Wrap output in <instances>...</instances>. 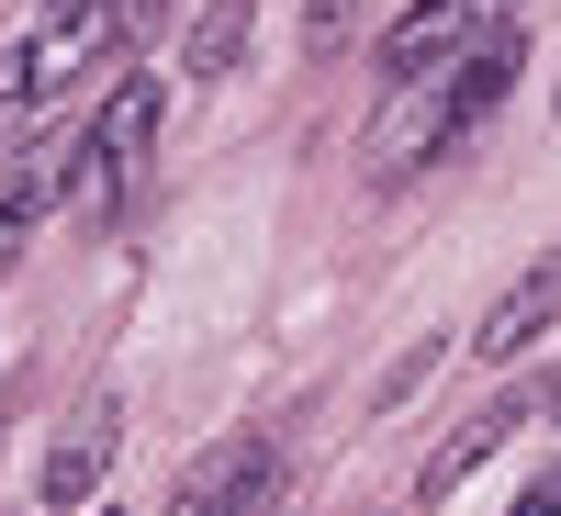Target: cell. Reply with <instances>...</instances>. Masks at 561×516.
I'll return each mask as SVG.
<instances>
[{
	"instance_id": "6da1fadb",
	"label": "cell",
	"mask_w": 561,
	"mask_h": 516,
	"mask_svg": "<svg viewBox=\"0 0 561 516\" xmlns=\"http://www.w3.org/2000/svg\"><path fill=\"white\" fill-rule=\"evenodd\" d=\"M270 505H280V438H259V427L203 449L169 494V516H270Z\"/></svg>"
},
{
	"instance_id": "7a4b0ae2",
	"label": "cell",
	"mask_w": 561,
	"mask_h": 516,
	"mask_svg": "<svg viewBox=\"0 0 561 516\" xmlns=\"http://www.w3.org/2000/svg\"><path fill=\"white\" fill-rule=\"evenodd\" d=\"M90 158H102V180H113V203H135L147 192V158H158V79H124L113 102H102V124L79 135Z\"/></svg>"
},
{
	"instance_id": "3957f363",
	"label": "cell",
	"mask_w": 561,
	"mask_h": 516,
	"mask_svg": "<svg viewBox=\"0 0 561 516\" xmlns=\"http://www.w3.org/2000/svg\"><path fill=\"white\" fill-rule=\"evenodd\" d=\"M113 449H124V415H113V404H79V415H68V438L45 449V483H34V505H57V516H79L90 494H102V472H113Z\"/></svg>"
},
{
	"instance_id": "277c9868",
	"label": "cell",
	"mask_w": 561,
	"mask_h": 516,
	"mask_svg": "<svg viewBox=\"0 0 561 516\" xmlns=\"http://www.w3.org/2000/svg\"><path fill=\"white\" fill-rule=\"evenodd\" d=\"M472 34H483V0H427V12H404V23L382 34V79H393V90H404V79H438Z\"/></svg>"
},
{
	"instance_id": "5b68a950",
	"label": "cell",
	"mask_w": 561,
	"mask_h": 516,
	"mask_svg": "<svg viewBox=\"0 0 561 516\" xmlns=\"http://www.w3.org/2000/svg\"><path fill=\"white\" fill-rule=\"evenodd\" d=\"M528 404H539V393H505V404H483V415H472V427H460V438H438V449H427V472H415V494H427V505H438L449 483H472V472H483V460H494L505 438H517V427H528Z\"/></svg>"
},
{
	"instance_id": "8992f818",
	"label": "cell",
	"mask_w": 561,
	"mask_h": 516,
	"mask_svg": "<svg viewBox=\"0 0 561 516\" xmlns=\"http://www.w3.org/2000/svg\"><path fill=\"white\" fill-rule=\"evenodd\" d=\"M550 303H561V259L539 248V270H517V293L483 314V337H472V348H483V359H517L528 337H550Z\"/></svg>"
},
{
	"instance_id": "52a82bcc",
	"label": "cell",
	"mask_w": 561,
	"mask_h": 516,
	"mask_svg": "<svg viewBox=\"0 0 561 516\" xmlns=\"http://www.w3.org/2000/svg\"><path fill=\"white\" fill-rule=\"evenodd\" d=\"M237 57H248V0H203V12H192V45H180V68H192V79H225Z\"/></svg>"
},
{
	"instance_id": "ba28073f",
	"label": "cell",
	"mask_w": 561,
	"mask_h": 516,
	"mask_svg": "<svg viewBox=\"0 0 561 516\" xmlns=\"http://www.w3.org/2000/svg\"><path fill=\"white\" fill-rule=\"evenodd\" d=\"M348 12L359 0H304V57H348Z\"/></svg>"
},
{
	"instance_id": "9c48e42d",
	"label": "cell",
	"mask_w": 561,
	"mask_h": 516,
	"mask_svg": "<svg viewBox=\"0 0 561 516\" xmlns=\"http://www.w3.org/2000/svg\"><path fill=\"white\" fill-rule=\"evenodd\" d=\"M34 203H45V169H23L12 192H0V270H12V248H23V225H34Z\"/></svg>"
},
{
	"instance_id": "30bf717a",
	"label": "cell",
	"mask_w": 561,
	"mask_h": 516,
	"mask_svg": "<svg viewBox=\"0 0 561 516\" xmlns=\"http://www.w3.org/2000/svg\"><path fill=\"white\" fill-rule=\"evenodd\" d=\"M505 516H561V472H550V460H539V483H528L517 505H505Z\"/></svg>"
},
{
	"instance_id": "8fae6325",
	"label": "cell",
	"mask_w": 561,
	"mask_h": 516,
	"mask_svg": "<svg viewBox=\"0 0 561 516\" xmlns=\"http://www.w3.org/2000/svg\"><path fill=\"white\" fill-rule=\"evenodd\" d=\"M270 516H280V505H270Z\"/></svg>"
}]
</instances>
